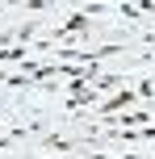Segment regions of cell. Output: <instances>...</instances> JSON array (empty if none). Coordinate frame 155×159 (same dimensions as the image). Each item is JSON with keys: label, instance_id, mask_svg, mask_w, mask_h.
<instances>
[{"label": "cell", "instance_id": "obj_1", "mask_svg": "<svg viewBox=\"0 0 155 159\" xmlns=\"http://www.w3.org/2000/svg\"><path fill=\"white\" fill-rule=\"evenodd\" d=\"M134 92H139V101H155V80H151V75H143L139 84H134Z\"/></svg>", "mask_w": 155, "mask_h": 159}, {"label": "cell", "instance_id": "obj_3", "mask_svg": "<svg viewBox=\"0 0 155 159\" xmlns=\"http://www.w3.org/2000/svg\"><path fill=\"white\" fill-rule=\"evenodd\" d=\"M143 63H151V67H155V46H147V50H143Z\"/></svg>", "mask_w": 155, "mask_h": 159}, {"label": "cell", "instance_id": "obj_2", "mask_svg": "<svg viewBox=\"0 0 155 159\" xmlns=\"http://www.w3.org/2000/svg\"><path fill=\"white\" fill-rule=\"evenodd\" d=\"M117 13H122L126 21H143V8L139 4H117Z\"/></svg>", "mask_w": 155, "mask_h": 159}]
</instances>
